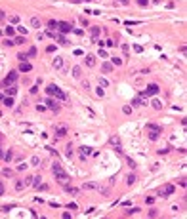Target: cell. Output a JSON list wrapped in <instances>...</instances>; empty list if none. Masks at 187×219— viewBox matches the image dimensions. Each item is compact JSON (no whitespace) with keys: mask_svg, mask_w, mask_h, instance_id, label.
<instances>
[{"mask_svg":"<svg viewBox=\"0 0 187 219\" xmlns=\"http://www.w3.org/2000/svg\"><path fill=\"white\" fill-rule=\"evenodd\" d=\"M52 172H54V177H56V181H59L61 185H67V183L71 181V177H69V173L63 170V166L59 162H54L52 164Z\"/></svg>","mask_w":187,"mask_h":219,"instance_id":"1","label":"cell"},{"mask_svg":"<svg viewBox=\"0 0 187 219\" xmlns=\"http://www.w3.org/2000/svg\"><path fill=\"white\" fill-rule=\"evenodd\" d=\"M46 92H48V95H56V97H57V99H61V101L67 99V94H65L61 88H57L56 84H50V86L46 88Z\"/></svg>","mask_w":187,"mask_h":219,"instance_id":"2","label":"cell"},{"mask_svg":"<svg viewBox=\"0 0 187 219\" xmlns=\"http://www.w3.org/2000/svg\"><path fill=\"white\" fill-rule=\"evenodd\" d=\"M147 135L151 141H157L162 135V128L161 126H155V124H147Z\"/></svg>","mask_w":187,"mask_h":219,"instance_id":"3","label":"cell"},{"mask_svg":"<svg viewBox=\"0 0 187 219\" xmlns=\"http://www.w3.org/2000/svg\"><path fill=\"white\" fill-rule=\"evenodd\" d=\"M157 94H159V86H157V84H149V86L141 92L143 97H151V95H157Z\"/></svg>","mask_w":187,"mask_h":219,"instance_id":"4","label":"cell"},{"mask_svg":"<svg viewBox=\"0 0 187 219\" xmlns=\"http://www.w3.org/2000/svg\"><path fill=\"white\" fill-rule=\"evenodd\" d=\"M15 80H17V73H15V71H10L8 76L4 78V82H2V86H12Z\"/></svg>","mask_w":187,"mask_h":219,"instance_id":"5","label":"cell"},{"mask_svg":"<svg viewBox=\"0 0 187 219\" xmlns=\"http://www.w3.org/2000/svg\"><path fill=\"white\" fill-rule=\"evenodd\" d=\"M31 179H32V177H27V179H17V181H15V189H17V191H23L25 187H29V185H31Z\"/></svg>","mask_w":187,"mask_h":219,"instance_id":"6","label":"cell"},{"mask_svg":"<svg viewBox=\"0 0 187 219\" xmlns=\"http://www.w3.org/2000/svg\"><path fill=\"white\" fill-rule=\"evenodd\" d=\"M174 191H176L174 185H164V187L161 189V196H164V198H166V196H172Z\"/></svg>","mask_w":187,"mask_h":219,"instance_id":"7","label":"cell"},{"mask_svg":"<svg viewBox=\"0 0 187 219\" xmlns=\"http://www.w3.org/2000/svg\"><path fill=\"white\" fill-rule=\"evenodd\" d=\"M57 29L61 32H71L73 31V25H71V23H67V21H57Z\"/></svg>","mask_w":187,"mask_h":219,"instance_id":"8","label":"cell"},{"mask_svg":"<svg viewBox=\"0 0 187 219\" xmlns=\"http://www.w3.org/2000/svg\"><path fill=\"white\" fill-rule=\"evenodd\" d=\"M132 105H134V107H141V105H147V97H143V95L139 94L137 97H134V101H132Z\"/></svg>","mask_w":187,"mask_h":219,"instance_id":"9","label":"cell"},{"mask_svg":"<svg viewBox=\"0 0 187 219\" xmlns=\"http://www.w3.org/2000/svg\"><path fill=\"white\" fill-rule=\"evenodd\" d=\"M111 145L115 147L116 152H122V149H120V139L116 137V135H113V137H111Z\"/></svg>","mask_w":187,"mask_h":219,"instance_id":"10","label":"cell"},{"mask_svg":"<svg viewBox=\"0 0 187 219\" xmlns=\"http://www.w3.org/2000/svg\"><path fill=\"white\" fill-rule=\"evenodd\" d=\"M56 135H57V137H65V135H67V126H57V128H56Z\"/></svg>","mask_w":187,"mask_h":219,"instance_id":"11","label":"cell"},{"mask_svg":"<svg viewBox=\"0 0 187 219\" xmlns=\"http://www.w3.org/2000/svg\"><path fill=\"white\" fill-rule=\"evenodd\" d=\"M31 69H32V65H31V63L21 61V65H19V71H21V73H29Z\"/></svg>","mask_w":187,"mask_h":219,"instance_id":"12","label":"cell"},{"mask_svg":"<svg viewBox=\"0 0 187 219\" xmlns=\"http://www.w3.org/2000/svg\"><path fill=\"white\" fill-rule=\"evenodd\" d=\"M54 69H57V71L63 69V57H56L54 59Z\"/></svg>","mask_w":187,"mask_h":219,"instance_id":"13","label":"cell"},{"mask_svg":"<svg viewBox=\"0 0 187 219\" xmlns=\"http://www.w3.org/2000/svg\"><path fill=\"white\" fill-rule=\"evenodd\" d=\"M46 105L50 107L52 111H56V113H57V111H59V105H57V103H56V101H54V99H48V101H46Z\"/></svg>","mask_w":187,"mask_h":219,"instance_id":"14","label":"cell"},{"mask_svg":"<svg viewBox=\"0 0 187 219\" xmlns=\"http://www.w3.org/2000/svg\"><path fill=\"white\" fill-rule=\"evenodd\" d=\"M90 32H92V38L96 40V38L99 36V32H101V27H92V29H90Z\"/></svg>","mask_w":187,"mask_h":219,"instance_id":"15","label":"cell"},{"mask_svg":"<svg viewBox=\"0 0 187 219\" xmlns=\"http://www.w3.org/2000/svg\"><path fill=\"white\" fill-rule=\"evenodd\" d=\"M80 154H82V158L90 156V154H92V149H90V147H80Z\"/></svg>","mask_w":187,"mask_h":219,"instance_id":"16","label":"cell"},{"mask_svg":"<svg viewBox=\"0 0 187 219\" xmlns=\"http://www.w3.org/2000/svg\"><path fill=\"white\" fill-rule=\"evenodd\" d=\"M6 88H8V90H6V94L10 95V97H13V95L17 94V88L13 86V84H12V86H6Z\"/></svg>","mask_w":187,"mask_h":219,"instance_id":"17","label":"cell"},{"mask_svg":"<svg viewBox=\"0 0 187 219\" xmlns=\"http://www.w3.org/2000/svg\"><path fill=\"white\" fill-rule=\"evenodd\" d=\"M73 76H75V78H80V76H82V69H80V67H73Z\"/></svg>","mask_w":187,"mask_h":219,"instance_id":"18","label":"cell"},{"mask_svg":"<svg viewBox=\"0 0 187 219\" xmlns=\"http://www.w3.org/2000/svg\"><path fill=\"white\" fill-rule=\"evenodd\" d=\"M86 65H88V67H94V65H96V57H94V55H86Z\"/></svg>","mask_w":187,"mask_h":219,"instance_id":"19","label":"cell"},{"mask_svg":"<svg viewBox=\"0 0 187 219\" xmlns=\"http://www.w3.org/2000/svg\"><path fill=\"white\" fill-rule=\"evenodd\" d=\"M101 69H103V73H111L113 71V63H103Z\"/></svg>","mask_w":187,"mask_h":219,"instance_id":"20","label":"cell"},{"mask_svg":"<svg viewBox=\"0 0 187 219\" xmlns=\"http://www.w3.org/2000/svg\"><path fill=\"white\" fill-rule=\"evenodd\" d=\"M4 34H8V36L12 38L13 34H15V29H12V27H6V29H4Z\"/></svg>","mask_w":187,"mask_h":219,"instance_id":"21","label":"cell"},{"mask_svg":"<svg viewBox=\"0 0 187 219\" xmlns=\"http://www.w3.org/2000/svg\"><path fill=\"white\" fill-rule=\"evenodd\" d=\"M2 101H4V105H6V107H12V105H13V97H10V95H8V97H4Z\"/></svg>","mask_w":187,"mask_h":219,"instance_id":"22","label":"cell"},{"mask_svg":"<svg viewBox=\"0 0 187 219\" xmlns=\"http://www.w3.org/2000/svg\"><path fill=\"white\" fill-rule=\"evenodd\" d=\"M31 25L34 27V29H38V27H40V19H38V17H32V19H31Z\"/></svg>","mask_w":187,"mask_h":219,"instance_id":"23","label":"cell"},{"mask_svg":"<svg viewBox=\"0 0 187 219\" xmlns=\"http://www.w3.org/2000/svg\"><path fill=\"white\" fill-rule=\"evenodd\" d=\"M126 183H128V185H134V183H135V175H134V173H130L128 177H126Z\"/></svg>","mask_w":187,"mask_h":219,"instance_id":"24","label":"cell"},{"mask_svg":"<svg viewBox=\"0 0 187 219\" xmlns=\"http://www.w3.org/2000/svg\"><path fill=\"white\" fill-rule=\"evenodd\" d=\"M48 27H50V29H57V21H56V19H50V21H48Z\"/></svg>","mask_w":187,"mask_h":219,"instance_id":"25","label":"cell"},{"mask_svg":"<svg viewBox=\"0 0 187 219\" xmlns=\"http://www.w3.org/2000/svg\"><path fill=\"white\" fill-rule=\"evenodd\" d=\"M151 105H153V109H162V103H161L159 99H155L153 103H151Z\"/></svg>","mask_w":187,"mask_h":219,"instance_id":"26","label":"cell"},{"mask_svg":"<svg viewBox=\"0 0 187 219\" xmlns=\"http://www.w3.org/2000/svg\"><path fill=\"white\" fill-rule=\"evenodd\" d=\"M111 61H113V65H116V67H120V65H122V59H118V57H113Z\"/></svg>","mask_w":187,"mask_h":219,"instance_id":"27","label":"cell"},{"mask_svg":"<svg viewBox=\"0 0 187 219\" xmlns=\"http://www.w3.org/2000/svg\"><path fill=\"white\" fill-rule=\"evenodd\" d=\"M99 86H101V88H107V86H109V82L105 80V78H101V76H99Z\"/></svg>","mask_w":187,"mask_h":219,"instance_id":"28","label":"cell"},{"mask_svg":"<svg viewBox=\"0 0 187 219\" xmlns=\"http://www.w3.org/2000/svg\"><path fill=\"white\" fill-rule=\"evenodd\" d=\"M12 158H13V152H12V150H10V152H6V154H4V160H6V162H10Z\"/></svg>","mask_w":187,"mask_h":219,"instance_id":"29","label":"cell"},{"mask_svg":"<svg viewBox=\"0 0 187 219\" xmlns=\"http://www.w3.org/2000/svg\"><path fill=\"white\" fill-rule=\"evenodd\" d=\"M84 189H97V183H84Z\"/></svg>","mask_w":187,"mask_h":219,"instance_id":"30","label":"cell"},{"mask_svg":"<svg viewBox=\"0 0 187 219\" xmlns=\"http://www.w3.org/2000/svg\"><path fill=\"white\" fill-rule=\"evenodd\" d=\"M31 164H32V166H38V164H40V158L38 156H32L31 158Z\"/></svg>","mask_w":187,"mask_h":219,"instance_id":"31","label":"cell"},{"mask_svg":"<svg viewBox=\"0 0 187 219\" xmlns=\"http://www.w3.org/2000/svg\"><path fill=\"white\" fill-rule=\"evenodd\" d=\"M71 156H73V147L67 145V158H71Z\"/></svg>","mask_w":187,"mask_h":219,"instance_id":"32","label":"cell"},{"mask_svg":"<svg viewBox=\"0 0 187 219\" xmlns=\"http://www.w3.org/2000/svg\"><path fill=\"white\" fill-rule=\"evenodd\" d=\"M23 42H25V38H23V36H17L15 40H13V44H23Z\"/></svg>","mask_w":187,"mask_h":219,"instance_id":"33","label":"cell"},{"mask_svg":"<svg viewBox=\"0 0 187 219\" xmlns=\"http://www.w3.org/2000/svg\"><path fill=\"white\" fill-rule=\"evenodd\" d=\"M137 212H139V208H132V210L126 212V215H132V213H137Z\"/></svg>","mask_w":187,"mask_h":219,"instance_id":"34","label":"cell"},{"mask_svg":"<svg viewBox=\"0 0 187 219\" xmlns=\"http://www.w3.org/2000/svg\"><path fill=\"white\" fill-rule=\"evenodd\" d=\"M36 55V50H34V48H31V50H29V53H27V57H34Z\"/></svg>","mask_w":187,"mask_h":219,"instance_id":"35","label":"cell"},{"mask_svg":"<svg viewBox=\"0 0 187 219\" xmlns=\"http://www.w3.org/2000/svg\"><path fill=\"white\" fill-rule=\"evenodd\" d=\"M105 46H107V48H113V46H116V44H115V40H107Z\"/></svg>","mask_w":187,"mask_h":219,"instance_id":"36","label":"cell"},{"mask_svg":"<svg viewBox=\"0 0 187 219\" xmlns=\"http://www.w3.org/2000/svg\"><path fill=\"white\" fill-rule=\"evenodd\" d=\"M4 46H15V44H13L12 38H8V40H4Z\"/></svg>","mask_w":187,"mask_h":219,"instance_id":"37","label":"cell"},{"mask_svg":"<svg viewBox=\"0 0 187 219\" xmlns=\"http://www.w3.org/2000/svg\"><path fill=\"white\" fill-rule=\"evenodd\" d=\"M122 113H124V114H130V113H132V109L126 105V107H122Z\"/></svg>","mask_w":187,"mask_h":219,"instance_id":"38","label":"cell"},{"mask_svg":"<svg viewBox=\"0 0 187 219\" xmlns=\"http://www.w3.org/2000/svg\"><path fill=\"white\" fill-rule=\"evenodd\" d=\"M17 21H19L17 15H12V17H10V23H17Z\"/></svg>","mask_w":187,"mask_h":219,"instance_id":"39","label":"cell"},{"mask_svg":"<svg viewBox=\"0 0 187 219\" xmlns=\"http://www.w3.org/2000/svg\"><path fill=\"white\" fill-rule=\"evenodd\" d=\"M128 166H130V168H132V170L135 168V162H134V160H132V158H128Z\"/></svg>","mask_w":187,"mask_h":219,"instance_id":"40","label":"cell"},{"mask_svg":"<svg viewBox=\"0 0 187 219\" xmlns=\"http://www.w3.org/2000/svg\"><path fill=\"white\" fill-rule=\"evenodd\" d=\"M137 4H139V6H147L149 0H137Z\"/></svg>","mask_w":187,"mask_h":219,"instance_id":"41","label":"cell"},{"mask_svg":"<svg viewBox=\"0 0 187 219\" xmlns=\"http://www.w3.org/2000/svg\"><path fill=\"white\" fill-rule=\"evenodd\" d=\"M157 215H159V213H157V210H151V212H149V217H157Z\"/></svg>","mask_w":187,"mask_h":219,"instance_id":"42","label":"cell"},{"mask_svg":"<svg viewBox=\"0 0 187 219\" xmlns=\"http://www.w3.org/2000/svg\"><path fill=\"white\" fill-rule=\"evenodd\" d=\"M17 31H19L21 34H27V29H25V27H17Z\"/></svg>","mask_w":187,"mask_h":219,"instance_id":"43","label":"cell"},{"mask_svg":"<svg viewBox=\"0 0 187 219\" xmlns=\"http://www.w3.org/2000/svg\"><path fill=\"white\" fill-rule=\"evenodd\" d=\"M99 55L103 57V59H107V51H105V50H99Z\"/></svg>","mask_w":187,"mask_h":219,"instance_id":"44","label":"cell"},{"mask_svg":"<svg viewBox=\"0 0 187 219\" xmlns=\"http://www.w3.org/2000/svg\"><path fill=\"white\" fill-rule=\"evenodd\" d=\"M168 150H170V149H168V147H166V149H161V150H157V152H159V154H166Z\"/></svg>","mask_w":187,"mask_h":219,"instance_id":"45","label":"cell"},{"mask_svg":"<svg viewBox=\"0 0 187 219\" xmlns=\"http://www.w3.org/2000/svg\"><path fill=\"white\" fill-rule=\"evenodd\" d=\"M96 94H97V95H99V97H103V90H101V86L97 88V92H96Z\"/></svg>","mask_w":187,"mask_h":219,"instance_id":"46","label":"cell"},{"mask_svg":"<svg viewBox=\"0 0 187 219\" xmlns=\"http://www.w3.org/2000/svg\"><path fill=\"white\" fill-rule=\"evenodd\" d=\"M54 50H56V46H48V48H46V51H48V53H52Z\"/></svg>","mask_w":187,"mask_h":219,"instance_id":"47","label":"cell"},{"mask_svg":"<svg viewBox=\"0 0 187 219\" xmlns=\"http://www.w3.org/2000/svg\"><path fill=\"white\" fill-rule=\"evenodd\" d=\"M25 168H27V164H19V166H17V170H19V172H23Z\"/></svg>","mask_w":187,"mask_h":219,"instance_id":"48","label":"cell"},{"mask_svg":"<svg viewBox=\"0 0 187 219\" xmlns=\"http://www.w3.org/2000/svg\"><path fill=\"white\" fill-rule=\"evenodd\" d=\"M17 59H19V61H25V59H27V55H23V53H19V55H17Z\"/></svg>","mask_w":187,"mask_h":219,"instance_id":"49","label":"cell"},{"mask_svg":"<svg viewBox=\"0 0 187 219\" xmlns=\"http://www.w3.org/2000/svg\"><path fill=\"white\" fill-rule=\"evenodd\" d=\"M118 2H120V4H124V6H128V4H130V0H118Z\"/></svg>","mask_w":187,"mask_h":219,"instance_id":"50","label":"cell"},{"mask_svg":"<svg viewBox=\"0 0 187 219\" xmlns=\"http://www.w3.org/2000/svg\"><path fill=\"white\" fill-rule=\"evenodd\" d=\"M4 194V185H2V181H0V196Z\"/></svg>","mask_w":187,"mask_h":219,"instance_id":"51","label":"cell"},{"mask_svg":"<svg viewBox=\"0 0 187 219\" xmlns=\"http://www.w3.org/2000/svg\"><path fill=\"white\" fill-rule=\"evenodd\" d=\"M73 2H82V0H73Z\"/></svg>","mask_w":187,"mask_h":219,"instance_id":"52","label":"cell"},{"mask_svg":"<svg viewBox=\"0 0 187 219\" xmlns=\"http://www.w3.org/2000/svg\"><path fill=\"white\" fill-rule=\"evenodd\" d=\"M0 36H2V32H0Z\"/></svg>","mask_w":187,"mask_h":219,"instance_id":"53","label":"cell"}]
</instances>
